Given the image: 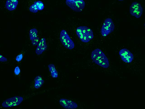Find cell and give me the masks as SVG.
Segmentation results:
<instances>
[{
    "label": "cell",
    "mask_w": 145,
    "mask_h": 109,
    "mask_svg": "<svg viewBox=\"0 0 145 109\" xmlns=\"http://www.w3.org/2000/svg\"><path fill=\"white\" fill-rule=\"evenodd\" d=\"M46 39L43 38L39 41L35 50V53L38 55L42 54L47 49Z\"/></svg>",
    "instance_id": "10"
},
{
    "label": "cell",
    "mask_w": 145,
    "mask_h": 109,
    "mask_svg": "<svg viewBox=\"0 0 145 109\" xmlns=\"http://www.w3.org/2000/svg\"><path fill=\"white\" fill-rule=\"evenodd\" d=\"M60 40L61 43L66 48L71 50L74 47V42L71 39L67 32L65 30H62L60 32Z\"/></svg>",
    "instance_id": "3"
},
{
    "label": "cell",
    "mask_w": 145,
    "mask_h": 109,
    "mask_svg": "<svg viewBox=\"0 0 145 109\" xmlns=\"http://www.w3.org/2000/svg\"><path fill=\"white\" fill-rule=\"evenodd\" d=\"M119 54L122 60L126 63L131 62L134 58L133 54L127 49H120L119 51Z\"/></svg>",
    "instance_id": "8"
},
{
    "label": "cell",
    "mask_w": 145,
    "mask_h": 109,
    "mask_svg": "<svg viewBox=\"0 0 145 109\" xmlns=\"http://www.w3.org/2000/svg\"><path fill=\"white\" fill-rule=\"evenodd\" d=\"M76 33L80 40L84 43H88L94 37L92 30L85 26H81L77 27Z\"/></svg>",
    "instance_id": "2"
},
{
    "label": "cell",
    "mask_w": 145,
    "mask_h": 109,
    "mask_svg": "<svg viewBox=\"0 0 145 109\" xmlns=\"http://www.w3.org/2000/svg\"><path fill=\"white\" fill-rule=\"evenodd\" d=\"M23 97L20 96H15L7 99L2 104L4 108H9L19 105L23 101Z\"/></svg>",
    "instance_id": "6"
},
{
    "label": "cell",
    "mask_w": 145,
    "mask_h": 109,
    "mask_svg": "<svg viewBox=\"0 0 145 109\" xmlns=\"http://www.w3.org/2000/svg\"><path fill=\"white\" fill-rule=\"evenodd\" d=\"M38 31L35 28L31 29L29 32V36L30 39L32 40L37 37Z\"/></svg>",
    "instance_id": "14"
},
{
    "label": "cell",
    "mask_w": 145,
    "mask_h": 109,
    "mask_svg": "<svg viewBox=\"0 0 145 109\" xmlns=\"http://www.w3.org/2000/svg\"><path fill=\"white\" fill-rule=\"evenodd\" d=\"M7 61V58L0 54V62H5Z\"/></svg>",
    "instance_id": "20"
},
{
    "label": "cell",
    "mask_w": 145,
    "mask_h": 109,
    "mask_svg": "<svg viewBox=\"0 0 145 109\" xmlns=\"http://www.w3.org/2000/svg\"><path fill=\"white\" fill-rule=\"evenodd\" d=\"M34 4L36 6L38 10H42L44 8V5L43 3L40 1L34 2Z\"/></svg>",
    "instance_id": "15"
},
{
    "label": "cell",
    "mask_w": 145,
    "mask_h": 109,
    "mask_svg": "<svg viewBox=\"0 0 145 109\" xmlns=\"http://www.w3.org/2000/svg\"><path fill=\"white\" fill-rule=\"evenodd\" d=\"M143 9L141 4L135 1L133 2L129 7V12L132 16L137 18H139L142 16Z\"/></svg>",
    "instance_id": "7"
},
{
    "label": "cell",
    "mask_w": 145,
    "mask_h": 109,
    "mask_svg": "<svg viewBox=\"0 0 145 109\" xmlns=\"http://www.w3.org/2000/svg\"><path fill=\"white\" fill-rule=\"evenodd\" d=\"M18 0H7L5 3L6 8L9 11L14 10L18 4Z\"/></svg>",
    "instance_id": "11"
},
{
    "label": "cell",
    "mask_w": 145,
    "mask_h": 109,
    "mask_svg": "<svg viewBox=\"0 0 145 109\" xmlns=\"http://www.w3.org/2000/svg\"><path fill=\"white\" fill-rule=\"evenodd\" d=\"M23 55L22 54H20L18 55L16 57V60L19 62L21 61L23 58Z\"/></svg>",
    "instance_id": "19"
},
{
    "label": "cell",
    "mask_w": 145,
    "mask_h": 109,
    "mask_svg": "<svg viewBox=\"0 0 145 109\" xmlns=\"http://www.w3.org/2000/svg\"><path fill=\"white\" fill-rule=\"evenodd\" d=\"M29 9L31 12L34 13L37 12L38 11L36 6L34 4L32 5L29 7Z\"/></svg>",
    "instance_id": "16"
},
{
    "label": "cell",
    "mask_w": 145,
    "mask_h": 109,
    "mask_svg": "<svg viewBox=\"0 0 145 109\" xmlns=\"http://www.w3.org/2000/svg\"><path fill=\"white\" fill-rule=\"evenodd\" d=\"M59 102L60 105L65 109H74L78 107V105L76 102L66 98L60 99Z\"/></svg>",
    "instance_id": "9"
},
{
    "label": "cell",
    "mask_w": 145,
    "mask_h": 109,
    "mask_svg": "<svg viewBox=\"0 0 145 109\" xmlns=\"http://www.w3.org/2000/svg\"><path fill=\"white\" fill-rule=\"evenodd\" d=\"M65 2L67 5L76 12L82 11L85 5L84 0H66Z\"/></svg>",
    "instance_id": "5"
},
{
    "label": "cell",
    "mask_w": 145,
    "mask_h": 109,
    "mask_svg": "<svg viewBox=\"0 0 145 109\" xmlns=\"http://www.w3.org/2000/svg\"><path fill=\"white\" fill-rule=\"evenodd\" d=\"M91 57L93 61L97 64L105 68L109 67V62L108 59L100 49L97 48L93 51Z\"/></svg>",
    "instance_id": "1"
},
{
    "label": "cell",
    "mask_w": 145,
    "mask_h": 109,
    "mask_svg": "<svg viewBox=\"0 0 145 109\" xmlns=\"http://www.w3.org/2000/svg\"><path fill=\"white\" fill-rule=\"evenodd\" d=\"M48 66L52 77L54 78H57L58 77V73L55 65L53 64H50Z\"/></svg>",
    "instance_id": "13"
},
{
    "label": "cell",
    "mask_w": 145,
    "mask_h": 109,
    "mask_svg": "<svg viewBox=\"0 0 145 109\" xmlns=\"http://www.w3.org/2000/svg\"><path fill=\"white\" fill-rule=\"evenodd\" d=\"M115 28V25L112 20L110 18H106L101 27V32L103 37L108 35L112 32Z\"/></svg>",
    "instance_id": "4"
},
{
    "label": "cell",
    "mask_w": 145,
    "mask_h": 109,
    "mask_svg": "<svg viewBox=\"0 0 145 109\" xmlns=\"http://www.w3.org/2000/svg\"><path fill=\"white\" fill-rule=\"evenodd\" d=\"M39 38L38 37L31 40L32 44L33 46H36L37 45L39 41Z\"/></svg>",
    "instance_id": "17"
},
{
    "label": "cell",
    "mask_w": 145,
    "mask_h": 109,
    "mask_svg": "<svg viewBox=\"0 0 145 109\" xmlns=\"http://www.w3.org/2000/svg\"><path fill=\"white\" fill-rule=\"evenodd\" d=\"M118 1H124V0H118Z\"/></svg>",
    "instance_id": "21"
},
{
    "label": "cell",
    "mask_w": 145,
    "mask_h": 109,
    "mask_svg": "<svg viewBox=\"0 0 145 109\" xmlns=\"http://www.w3.org/2000/svg\"><path fill=\"white\" fill-rule=\"evenodd\" d=\"M20 72V68L18 66H16L14 70V73L15 74L18 75H19Z\"/></svg>",
    "instance_id": "18"
},
{
    "label": "cell",
    "mask_w": 145,
    "mask_h": 109,
    "mask_svg": "<svg viewBox=\"0 0 145 109\" xmlns=\"http://www.w3.org/2000/svg\"><path fill=\"white\" fill-rule=\"evenodd\" d=\"M44 80L40 76H36L34 79V87L36 89L40 88L43 85Z\"/></svg>",
    "instance_id": "12"
}]
</instances>
